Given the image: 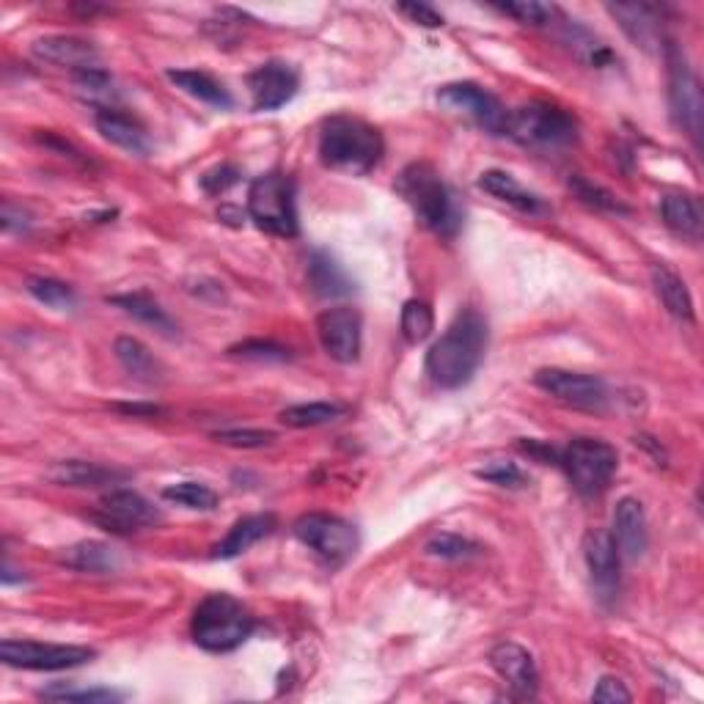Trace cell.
Returning <instances> with one entry per match:
<instances>
[{
	"instance_id": "cell-20",
	"label": "cell",
	"mask_w": 704,
	"mask_h": 704,
	"mask_svg": "<svg viewBox=\"0 0 704 704\" xmlns=\"http://www.w3.org/2000/svg\"><path fill=\"white\" fill-rule=\"evenodd\" d=\"M33 55L48 64L70 66V70L83 72L99 66V53L94 44L83 42L75 36H44L33 42Z\"/></svg>"
},
{
	"instance_id": "cell-26",
	"label": "cell",
	"mask_w": 704,
	"mask_h": 704,
	"mask_svg": "<svg viewBox=\"0 0 704 704\" xmlns=\"http://www.w3.org/2000/svg\"><path fill=\"white\" fill-rule=\"evenodd\" d=\"M168 81L177 88H182L185 94H190L193 99H199V103L212 105V108L227 111L234 105V99L229 97L227 88H223L216 77H210L201 70H171L168 72Z\"/></svg>"
},
{
	"instance_id": "cell-17",
	"label": "cell",
	"mask_w": 704,
	"mask_h": 704,
	"mask_svg": "<svg viewBox=\"0 0 704 704\" xmlns=\"http://www.w3.org/2000/svg\"><path fill=\"white\" fill-rule=\"evenodd\" d=\"M608 14L619 22L624 33H628L630 42L635 48H641L644 53H658L663 50V25L661 17L652 6L647 3H608Z\"/></svg>"
},
{
	"instance_id": "cell-48",
	"label": "cell",
	"mask_w": 704,
	"mask_h": 704,
	"mask_svg": "<svg viewBox=\"0 0 704 704\" xmlns=\"http://www.w3.org/2000/svg\"><path fill=\"white\" fill-rule=\"evenodd\" d=\"M3 232L11 234V232H25L28 227H31V221H28V216L22 210H14L11 204H3Z\"/></svg>"
},
{
	"instance_id": "cell-31",
	"label": "cell",
	"mask_w": 704,
	"mask_h": 704,
	"mask_svg": "<svg viewBox=\"0 0 704 704\" xmlns=\"http://www.w3.org/2000/svg\"><path fill=\"white\" fill-rule=\"evenodd\" d=\"M111 301H114L116 306H122L129 317L140 319L144 325H151L155 330H162V334H174V330H177V325H174V319L168 317L166 308H160V303H157L151 295H146V292H135V295H116L111 297Z\"/></svg>"
},
{
	"instance_id": "cell-2",
	"label": "cell",
	"mask_w": 704,
	"mask_h": 704,
	"mask_svg": "<svg viewBox=\"0 0 704 704\" xmlns=\"http://www.w3.org/2000/svg\"><path fill=\"white\" fill-rule=\"evenodd\" d=\"M397 193L408 201L410 210L427 229L443 237L458 234L463 212H460L452 188L443 182L441 174L430 162H410L397 177Z\"/></svg>"
},
{
	"instance_id": "cell-46",
	"label": "cell",
	"mask_w": 704,
	"mask_h": 704,
	"mask_svg": "<svg viewBox=\"0 0 704 704\" xmlns=\"http://www.w3.org/2000/svg\"><path fill=\"white\" fill-rule=\"evenodd\" d=\"M397 11L402 17H408L410 22H416V25H424V28L443 25V14H438V11L427 3H399Z\"/></svg>"
},
{
	"instance_id": "cell-18",
	"label": "cell",
	"mask_w": 704,
	"mask_h": 704,
	"mask_svg": "<svg viewBox=\"0 0 704 704\" xmlns=\"http://www.w3.org/2000/svg\"><path fill=\"white\" fill-rule=\"evenodd\" d=\"M613 543L622 559L639 561L650 545V532H647V515L641 501L622 498L613 509Z\"/></svg>"
},
{
	"instance_id": "cell-22",
	"label": "cell",
	"mask_w": 704,
	"mask_h": 704,
	"mask_svg": "<svg viewBox=\"0 0 704 704\" xmlns=\"http://www.w3.org/2000/svg\"><path fill=\"white\" fill-rule=\"evenodd\" d=\"M94 122H97V129L103 133V138L111 140L118 149L133 151V155H146L149 151V140H146L144 127L135 118L118 114L114 108H99Z\"/></svg>"
},
{
	"instance_id": "cell-21",
	"label": "cell",
	"mask_w": 704,
	"mask_h": 704,
	"mask_svg": "<svg viewBox=\"0 0 704 704\" xmlns=\"http://www.w3.org/2000/svg\"><path fill=\"white\" fill-rule=\"evenodd\" d=\"M479 188H482L484 193L493 196V199L526 212V216H543V212H548V204H545L537 193L526 190L515 177H512V174L498 171V168L484 171L482 177H479Z\"/></svg>"
},
{
	"instance_id": "cell-43",
	"label": "cell",
	"mask_w": 704,
	"mask_h": 704,
	"mask_svg": "<svg viewBox=\"0 0 704 704\" xmlns=\"http://www.w3.org/2000/svg\"><path fill=\"white\" fill-rule=\"evenodd\" d=\"M216 441L232 449H262L270 446L275 435L267 430H221L216 432Z\"/></svg>"
},
{
	"instance_id": "cell-8",
	"label": "cell",
	"mask_w": 704,
	"mask_h": 704,
	"mask_svg": "<svg viewBox=\"0 0 704 704\" xmlns=\"http://www.w3.org/2000/svg\"><path fill=\"white\" fill-rule=\"evenodd\" d=\"M669 61V105H672V116L677 127L700 146L702 140V118H704V99L700 77L691 70L689 59L677 44L669 42L666 48Z\"/></svg>"
},
{
	"instance_id": "cell-44",
	"label": "cell",
	"mask_w": 704,
	"mask_h": 704,
	"mask_svg": "<svg viewBox=\"0 0 704 704\" xmlns=\"http://www.w3.org/2000/svg\"><path fill=\"white\" fill-rule=\"evenodd\" d=\"M232 355H237V358H248V360H286L290 358V350L281 345H275V342H242V345H237L229 350Z\"/></svg>"
},
{
	"instance_id": "cell-34",
	"label": "cell",
	"mask_w": 704,
	"mask_h": 704,
	"mask_svg": "<svg viewBox=\"0 0 704 704\" xmlns=\"http://www.w3.org/2000/svg\"><path fill=\"white\" fill-rule=\"evenodd\" d=\"M162 498L171 501V504L188 506V509H201V512H210L218 506L216 490H210L207 484H201V482L168 484V487L162 490Z\"/></svg>"
},
{
	"instance_id": "cell-38",
	"label": "cell",
	"mask_w": 704,
	"mask_h": 704,
	"mask_svg": "<svg viewBox=\"0 0 704 704\" xmlns=\"http://www.w3.org/2000/svg\"><path fill=\"white\" fill-rule=\"evenodd\" d=\"M495 11L506 17H515L523 25H548L556 17V9L548 3H539V0H512V3H493Z\"/></svg>"
},
{
	"instance_id": "cell-37",
	"label": "cell",
	"mask_w": 704,
	"mask_h": 704,
	"mask_svg": "<svg viewBox=\"0 0 704 704\" xmlns=\"http://www.w3.org/2000/svg\"><path fill=\"white\" fill-rule=\"evenodd\" d=\"M28 292H31L39 303H44V306L50 308H59V312L75 308V292H72V286H66L64 281L31 279L28 281Z\"/></svg>"
},
{
	"instance_id": "cell-27",
	"label": "cell",
	"mask_w": 704,
	"mask_h": 704,
	"mask_svg": "<svg viewBox=\"0 0 704 704\" xmlns=\"http://www.w3.org/2000/svg\"><path fill=\"white\" fill-rule=\"evenodd\" d=\"M308 281L323 297H342L353 292V279L328 251H314L308 262Z\"/></svg>"
},
{
	"instance_id": "cell-5",
	"label": "cell",
	"mask_w": 704,
	"mask_h": 704,
	"mask_svg": "<svg viewBox=\"0 0 704 704\" xmlns=\"http://www.w3.org/2000/svg\"><path fill=\"white\" fill-rule=\"evenodd\" d=\"M248 216L262 232L273 237H295V182L279 171L253 179L251 190H248Z\"/></svg>"
},
{
	"instance_id": "cell-32",
	"label": "cell",
	"mask_w": 704,
	"mask_h": 704,
	"mask_svg": "<svg viewBox=\"0 0 704 704\" xmlns=\"http://www.w3.org/2000/svg\"><path fill=\"white\" fill-rule=\"evenodd\" d=\"M345 416V404L336 402H306V404H292V408L281 410V424L295 427V430H306V427H323L330 421L342 419Z\"/></svg>"
},
{
	"instance_id": "cell-24",
	"label": "cell",
	"mask_w": 704,
	"mask_h": 704,
	"mask_svg": "<svg viewBox=\"0 0 704 704\" xmlns=\"http://www.w3.org/2000/svg\"><path fill=\"white\" fill-rule=\"evenodd\" d=\"M652 286H655L658 297H661V303L672 317L694 323V297H691L689 286H685V281L677 273H672L666 264H655L652 267Z\"/></svg>"
},
{
	"instance_id": "cell-3",
	"label": "cell",
	"mask_w": 704,
	"mask_h": 704,
	"mask_svg": "<svg viewBox=\"0 0 704 704\" xmlns=\"http://www.w3.org/2000/svg\"><path fill=\"white\" fill-rule=\"evenodd\" d=\"M319 157L334 171L369 174L382 157V138L360 118L334 116L319 133Z\"/></svg>"
},
{
	"instance_id": "cell-33",
	"label": "cell",
	"mask_w": 704,
	"mask_h": 704,
	"mask_svg": "<svg viewBox=\"0 0 704 704\" xmlns=\"http://www.w3.org/2000/svg\"><path fill=\"white\" fill-rule=\"evenodd\" d=\"M561 39H565L567 48H570L572 53H576L578 59L584 61V64L608 66L613 61L611 50H608L606 44H602L600 39L595 36V33L587 31L584 25H578V22H567L565 33H561Z\"/></svg>"
},
{
	"instance_id": "cell-42",
	"label": "cell",
	"mask_w": 704,
	"mask_h": 704,
	"mask_svg": "<svg viewBox=\"0 0 704 704\" xmlns=\"http://www.w3.org/2000/svg\"><path fill=\"white\" fill-rule=\"evenodd\" d=\"M476 476L484 479V482L498 484V487H523L526 484V473L517 469L515 463H506V460H493L484 469H479Z\"/></svg>"
},
{
	"instance_id": "cell-11",
	"label": "cell",
	"mask_w": 704,
	"mask_h": 704,
	"mask_svg": "<svg viewBox=\"0 0 704 704\" xmlns=\"http://www.w3.org/2000/svg\"><path fill=\"white\" fill-rule=\"evenodd\" d=\"M534 382L550 393L559 402L570 404V408L589 410V413H600L608 404V388L600 377L578 375V371L567 369H539L534 375Z\"/></svg>"
},
{
	"instance_id": "cell-40",
	"label": "cell",
	"mask_w": 704,
	"mask_h": 704,
	"mask_svg": "<svg viewBox=\"0 0 704 704\" xmlns=\"http://www.w3.org/2000/svg\"><path fill=\"white\" fill-rule=\"evenodd\" d=\"M44 700H55V702H118L122 694L111 689H88V691H77L70 689V685H55V689H44L42 691Z\"/></svg>"
},
{
	"instance_id": "cell-19",
	"label": "cell",
	"mask_w": 704,
	"mask_h": 704,
	"mask_svg": "<svg viewBox=\"0 0 704 704\" xmlns=\"http://www.w3.org/2000/svg\"><path fill=\"white\" fill-rule=\"evenodd\" d=\"M584 559H587L595 587L602 595H613V589L619 587V561H622V556H619L611 534L602 532V528L587 532V537H584Z\"/></svg>"
},
{
	"instance_id": "cell-47",
	"label": "cell",
	"mask_w": 704,
	"mask_h": 704,
	"mask_svg": "<svg viewBox=\"0 0 704 704\" xmlns=\"http://www.w3.org/2000/svg\"><path fill=\"white\" fill-rule=\"evenodd\" d=\"M630 691L619 683L617 677H602L597 683V689L591 691V702H606V704H617V702H630Z\"/></svg>"
},
{
	"instance_id": "cell-28",
	"label": "cell",
	"mask_w": 704,
	"mask_h": 704,
	"mask_svg": "<svg viewBox=\"0 0 704 704\" xmlns=\"http://www.w3.org/2000/svg\"><path fill=\"white\" fill-rule=\"evenodd\" d=\"M50 479L59 484H70V487H103V484H116L127 479V473L116 469H105L97 463H83V460H70V463H59L50 471Z\"/></svg>"
},
{
	"instance_id": "cell-14",
	"label": "cell",
	"mask_w": 704,
	"mask_h": 704,
	"mask_svg": "<svg viewBox=\"0 0 704 704\" xmlns=\"http://www.w3.org/2000/svg\"><path fill=\"white\" fill-rule=\"evenodd\" d=\"M317 336L323 350L339 364H355L360 355L364 319L350 306L325 308L317 317Z\"/></svg>"
},
{
	"instance_id": "cell-7",
	"label": "cell",
	"mask_w": 704,
	"mask_h": 704,
	"mask_svg": "<svg viewBox=\"0 0 704 704\" xmlns=\"http://www.w3.org/2000/svg\"><path fill=\"white\" fill-rule=\"evenodd\" d=\"M561 465H565L572 487H576L584 498H595V495H600L602 490L611 484L619 458L617 449L608 446L606 441H597V438H576V441L565 449V454H561Z\"/></svg>"
},
{
	"instance_id": "cell-29",
	"label": "cell",
	"mask_w": 704,
	"mask_h": 704,
	"mask_svg": "<svg viewBox=\"0 0 704 704\" xmlns=\"http://www.w3.org/2000/svg\"><path fill=\"white\" fill-rule=\"evenodd\" d=\"M64 561L72 567V570L94 572V576H108V572L118 570L116 550L105 543H94V539L66 548Z\"/></svg>"
},
{
	"instance_id": "cell-25",
	"label": "cell",
	"mask_w": 704,
	"mask_h": 704,
	"mask_svg": "<svg viewBox=\"0 0 704 704\" xmlns=\"http://www.w3.org/2000/svg\"><path fill=\"white\" fill-rule=\"evenodd\" d=\"M663 223L672 229L674 234L685 237V240H700L702 237V210L700 201L689 193H669L661 201Z\"/></svg>"
},
{
	"instance_id": "cell-15",
	"label": "cell",
	"mask_w": 704,
	"mask_h": 704,
	"mask_svg": "<svg viewBox=\"0 0 704 704\" xmlns=\"http://www.w3.org/2000/svg\"><path fill=\"white\" fill-rule=\"evenodd\" d=\"M301 77L284 61H267L248 75L253 111H279L297 94Z\"/></svg>"
},
{
	"instance_id": "cell-16",
	"label": "cell",
	"mask_w": 704,
	"mask_h": 704,
	"mask_svg": "<svg viewBox=\"0 0 704 704\" xmlns=\"http://www.w3.org/2000/svg\"><path fill=\"white\" fill-rule=\"evenodd\" d=\"M490 663L498 672V677L515 691V696L521 700H532L537 694V663H534L532 652L526 647L515 644V641H501L490 650Z\"/></svg>"
},
{
	"instance_id": "cell-6",
	"label": "cell",
	"mask_w": 704,
	"mask_h": 704,
	"mask_svg": "<svg viewBox=\"0 0 704 704\" xmlns=\"http://www.w3.org/2000/svg\"><path fill=\"white\" fill-rule=\"evenodd\" d=\"M506 135L534 149H559L576 140L578 124L567 111L548 103H532L512 111L506 118Z\"/></svg>"
},
{
	"instance_id": "cell-45",
	"label": "cell",
	"mask_w": 704,
	"mask_h": 704,
	"mask_svg": "<svg viewBox=\"0 0 704 704\" xmlns=\"http://www.w3.org/2000/svg\"><path fill=\"white\" fill-rule=\"evenodd\" d=\"M237 179H240V171H237L234 166H216L212 171H207L204 177H201V188L210 196H221L227 193L232 185H237Z\"/></svg>"
},
{
	"instance_id": "cell-4",
	"label": "cell",
	"mask_w": 704,
	"mask_h": 704,
	"mask_svg": "<svg viewBox=\"0 0 704 704\" xmlns=\"http://www.w3.org/2000/svg\"><path fill=\"white\" fill-rule=\"evenodd\" d=\"M253 617L245 606L227 591L201 600L193 613V641L207 652H232L253 633Z\"/></svg>"
},
{
	"instance_id": "cell-30",
	"label": "cell",
	"mask_w": 704,
	"mask_h": 704,
	"mask_svg": "<svg viewBox=\"0 0 704 704\" xmlns=\"http://www.w3.org/2000/svg\"><path fill=\"white\" fill-rule=\"evenodd\" d=\"M116 358L135 380H144V382H155L160 377V364L155 360V355L149 353V347L144 342L133 339V336H118L116 345Z\"/></svg>"
},
{
	"instance_id": "cell-36",
	"label": "cell",
	"mask_w": 704,
	"mask_h": 704,
	"mask_svg": "<svg viewBox=\"0 0 704 704\" xmlns=\"http://www.w3.org/2000/svg\"><path fill=\"white\" fill-rule=\"evenodd\" d=\"M75 86L77 94L88 103H111L116 97V88H114V77L108 75L105 70L94 66V70H83L75 72Z\"/></svg>"
},
{
	"instance_id": "cell-23",
	"label": "cell",
	"mask_w": 704,
	"mask_h": 704,
	"mask_svg": "<svg viewBox=\"0 0 704 704\" xmlns=\"http://www.w3.org/2000/svg\"><path fill=\"white\" fill-rule=\"evenodd\" d=\"M275 528V517L273 515H248L242 521H237L232 526V532L223 537V543L216 545L212 550V559H234V556L245 554L248 548L259 543V539L267 537Z\"/></svg>"
},
{
	"instance_id": "cell-1",
	"label": "cell",
	"mask_w": 704,
	"mask_h": 704,
	"mask_svg": "<svg viewBox=\"0 0 704 704\" xmlns=\"http://www.w3.org/2000/svg\"><path fill=\"white\" fill-rule=\"evenodd\" d=\"M487 350V323L476 308H465L427 353V375L441 388L469 386Z\"/></svg>"
},
{
	"instance_id": "cell-41",
	"label": "cell",
	"mask_w": 704,
	"mask_h": 704,
	"mask_svg": "<svg viewBox=\"0 0 704 704\" xmlns=\"http://www.w3.org/2000/svg\"><path fill=\"white\" fill-rule=\"evenodd\" d=\"M570 188L576 190L578 199L587 201L589 207H597V210H608V212H628L622 204H619L617 199H613L608 190H602L600 185H591L589 179L584 177H572L570 179Z\"/></svg>"
},
{
	"instance_id": "cell-9",
	"label": "cell",
	"mask_w": 704,
	"mask_h": 704,
	"mask_svg": "<svg viewBox=\"0 0 704 704\" xmlns=\"http://www.w3.org/2000/svg\"><path fill=\"white\" fill-rule=\"evenodd\" d=\"M292 532L308 550H314L328 565H345L358 550V532L336 515L312 512V515L297 517Z\"/></svg>"
},
{
	"instance_id": "cell-12",
	"label": "cell",
	"mask_w": 704,
	"mask_h": 704,
	"mask_svg": "<svg viewBox=\"0 0 704 704\" xmlns=\"http://www.w3.org/2000/svg\"><path fill=\"white\" fill-rule=\"evenodd\" d=\"M438 103L446 111L460 116H469L476 124H482L487 133H506V118L509 111L498 103L490 92H484L476 83H449L438 92Z\"/></svg>"
},
{
	"instance_id": "cell-39",
	"label": "cell",
	"mask_w": 704,
	"mask_h": 704,
	"mask_svg": "<svg viewBox=\"0 0 704 704\" xmlns=\"http://www.w3.org/2000/svg\"><path fill=\"white\" fill-rule=\"evenodd\" d=\"M479 550H482V545L471 543L460 534H438L427 543V554L438 556V559H471Z\"/></svg>"
},
{
	"instance_id": "cell-35",
	"label": "cell",
	"mask_w": 704,
	"mask_h": 704,
	"mask_svg": "<svg viewBox=\"0 0 704 704\" xmlns=\"http://www.w3.org/2000/svg\"><path fill=\"white\" fill-rule=\"evenodd\" d=\"M435 330V314L424 301H408L402 308V336L410 345H421Z\"/></svg>"
},
{
	"instance_id": "cell-10",
	"label": "cell",
	"mask_w": 704,
	"mask_h": 704,
	"mask_svg": "<svg viewBox=\"0 0 704 704\" xmlns=\"http://www.w3.org/2000/svg\"><path fill=\"white\" fill-rule=\"evenodd\" d=\"M0 658L11 669L28 672H61V669L83 666L94 658V650L75 644H42V641L6 639L0 644Z\"/></svg>"
},
{
	"instance_id": "cell-13",
	"label": "cell",
	"mask_w": 704,
	"mask_h": 704,
	"mask_svg": "<svg viewBox=\"0 0 704 704\" xmlns=\"http://www.w3.org/2000/svg\"><path fill=\"white\" fill-rule=\"evenodd\" d=\"M97 521L108 532L133 534L160 523V512L155 509L151 501H146L135 490H111V493H105L99 498Z\"/></svg>"
}]
</instances>
